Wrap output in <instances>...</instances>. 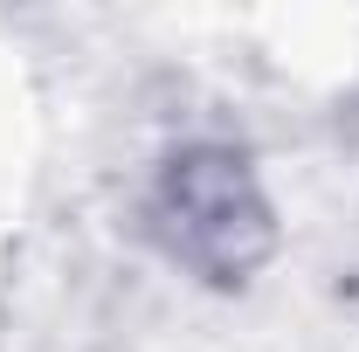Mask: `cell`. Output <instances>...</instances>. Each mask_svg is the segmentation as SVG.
Returning <instances> with one entry per match:
<instances>
[{
	"mask_svg": "<svg viewBox=\"0 0 359 352\" xmlns=\"http://www.w3.org/2000/svg\"><path fill=\"white\" fill-rule=\"evenodd\" d=\"M173 208L187 221V256H201V263H249V249H256V235H263V215H256V201H249V187L235 166L222 159H201V166H187L173 187Z\"/></svg>",
	"mask_w": 359,
	"mask_h": 352,
	"instance_id": "obj_1",
	"label": "cell"
}]
</instances>
